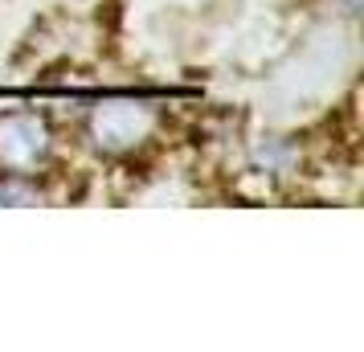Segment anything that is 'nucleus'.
Wrapping results in <instances>:
<instances>
[{"mask_svg": "<svg viewBox=\"0 0 364 352\" xmlns=\"http://www.w3.org/2000/svg\"><path fill=\"white\" fill-rule=\"evenodd\" d=\"M254 168L262 176H287L299 168V144L287 135H266L254 144Z\"/></svg>", "mask_w": 364, "mask_h": 352, "instance_id": "7ed1b4c3", "label": "nucleus"}, {"mask_svg": "<svg viewBox=\"0 0 364 352\" xmlns=\"http://www.w3.org/2000/svg\"><path fill=\"white\" fill-rule=\"evenodd\" d=\"M58 160V127L46 111L0 115V176L37 181Z\"/></svg>", "mask_w": 364, "mask_h": 352, "instance_id": "f03ea898", "label": "nucleus"}, {"mask_svg": "<svg viewBox=\"0 0 364 352\" xmlns=\"http://www.w3.org/2000/svg\"><path fill=\"white\" fill-rule=\"evenodd\" d=\"M348 9H352V13H356V9H360V0H344Z\"/></svg>", "mask_w": 364, "mask_h": 352, "instance_id": "20e7f679", "label": "nucleus"}, {"mask_svg": "<svg viewBox=\"0 0 364 352\" xmlns=\"http://www.w3.org/2000/svg\"><path fill=\"white\" fill-rule=\"evenodd\" d=\"M151 99L156 95H139L135 102V90H107L86 119V144L111 160H123L151 144L160 132V111L151 107Z\"/></svg>", "mask_w": 364, "mask_h": 352, "instance_id": "f257e3e1", "label": "nucleus"}]
</instances>
